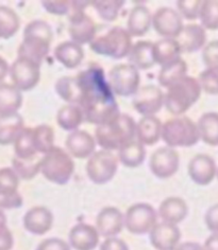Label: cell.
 Segmentation results:
<instances>
[{"instance_id": "obj_40", "label": "cell", "mask_w": 218, "mask_h": 250, "mask_svg": "<svg viewBox=\"0 0 218 250\" xmlns=\"http://www.w3.org/2000/svg\"><path fill=\"white\" fill-rule=\"evenodd\" d=\"M90 2L96 10L99 17L109 22L116 20L124 4L123 0H95Z\"/></svg>"}, {"instance_id": "obj_18", "label": "cell", "mask_w": 218, "mask_h": 250, "mask_svg": "<svg viewBox=\"0 0 218 250\" xmlns=\"http://www.w3.org/2000/svg\"><path fill=\"white\" fill-rule=\"evenodd\" d=\"M123 226V214L115 207H105L97 215L95 228L105 239L120 234Z\"/></svg>"}, {"instance_id": "obj_17", "label": "cell", "mask_w": 218, "mask_h": 250, "mask_svg": "<svg viewBox=\"0 0 218 250\" xmlns=\"http://www.w3.org/2000/svg\"><path fill=\"white\" fill-rule=\"evenodd\" d=\"M189 175L199 186L210 185L217 175L215 160L205 154L196 155L189 164Z\"/></svg>"}, {"instance_id": "obj_2", "label": "cell", "mask_w": 218, "mask_h": 250, "mask_svg": "<svg viewBox=\"0 0 218 250\" xmlns=\"http://www.w3.org/2000/svg\"><path fill=\"white\" fill-rule=\"evenodd\" d=\"M52 36L51 27L46 21L36 20L29 22L24 28L17 58L27 59L41 66L50 50Z\"/></svg>"}, {"instance_id": "obj_6", "label": "cell", "mask_w": 218, "mask_h": 250, "mask_svg": "<svg viewBox=\"0 0 218 250\" xmlns=\"http://www.w3.org/2000/svg\"><path fill=\"white\" fill-rule=\"evenodd\" d=\"M74 171L72 156L63 148L53 146L42 157L41 173L50 183L66 185L71 180Z\"/></svg>"}, {"instance_id": "obj_14", "label": "cell", "mask_w": 218, "mask_h": 250, "mask_svg": "<svg viewBox=\"0 0 218 250\" xmlns=\"http://www.w3.org/2000/svg\"><path fill=\"white\" fill-rule=\"evenodd\" d=\"M180 157L177 151L171 147L158 148L149 161V167L154 176L160 179H166L173 176L179 170Z\"/></svg>"}, {"instance_id": "obj_41", "label": "cell", "mask_w": 218, "mask_h": 250, "mask_svg": "<svg viewBox=\"0 0 218 250\" xmlns=\"http://www.w3.org/2000/svg\"><path fill=\"white\" fill-rule=\"evenodd\" d=\"M199 20L201 21L202 28L208 30L218 29V1L214 0H205L202 1Z\"/></svg>"}, {"instance_id": "obj_23", "label": "cell", "mask_w": 218, "mask_h": 250, "mask_svg": "<svg viewBox=\"0 0 218 250\" xmlns=\"http://www.w3.org/2000/svg\"><path fill=\"white\" fill-rule=\"evenodd\" d=\"M188 204L182 198L171 196L164 199L159 208V215L164 223L178 225L188 216Z\"/></svg>"}, {"instance_id": "obj_15", "label": "cell", "mask_w": 218, "mask_h": 250, "mask_svg": "<svg viewBox=\"0 0 218 250\" xmlns=\"http://www.w3.org/2000/svg\"><path fill=\"white\" fill-rule=\"evenodd\" d=\"M152 27L163 39H177L183 30L182 17L171 8H161L152 16Z\"/></svg>"}, {"instance_id": "obj_37", "label": "cell", "mask_w": 218, "mask_h": 250, "mask_svg": "<svg viewBox=\"0 0 218 250\" xmlns=\"http://www.w3.org/2000/svg\"><path fill=\"white\" fill-rule=\"evenodd\" d=\"M42 157L39 155L30 159H20L14 157L12 160V168L16 173L18 178L24 180H31L41 171Z\"/></svg>"}, {"instance_id": "obj_52", "label": "cell", "mask_w": 218, "mask_h": 250, "mask_svg": "<svg viewBox=\"0 0 218 250\" xmlns=\"http://www.w3.org/2000/svg\"><path fill=\"white\" fill-rule=\"evenodd\" d=\"M204 250H218V234L213 233L204 242Z\"/></svg>"}, {"instance_id": "obj_21", "label": "cell", "mask_w": 218, "mask_h": 250, "mask_svg": "<svg viewBox=\"0 0 218 250\" xmlns=\"http://www.w3.org/2000/svg\"><path fill=\"white\" fill-rule=\"evenodd\" d=\"M68 237L74 250H94L99 244L97 229L89 224H77L72 228Z\"/></svg>"}, {"instance_id": "obj_35", "label": "cell", "mask_w": 218, "mask_h": 250, "mask_svg": "<svg viewBox=\"0 0 218 250\" xmlns=\"http://www.w3.org/2000/svg\"><path fill=\"white\" fill-rule=\"evenodd\" d=\"M55 91L65 102L79 106L81 101V89L76 78H60L55 83Z\"/></svg>"}, {"instance_id": "obj_19", "label": "cell", "mask_w": 218, "mask_h": 250, "mask_svg": "<svg viewBox=\"0 0 218 250\" xmlns=\"http://www.w3.org/2000/svg\"><path fill=\"white\" fill-rule=\"evenodd\" d=\"M53 215L51 211L43 206H36L26 212L24 216V227L28 232L43 235L51 229Z\"/></svg>"}, {"instance_id": "obj_4", "label": "cell", "mask_w": 218, "mask_h": 250, "mask_svg": "<svg viewBox=\"0 0 218 250\" xmlns=\"http://www.w3.org/2000/svg\"><path fill=\"white\" fill-rule=\"evenodd\" d=\"M164 96L166 109L173 116H181L194 105L201 95L198 80L186 76L167 88Z\"/></svg>"}, {"instance_id": "obj_39", "label": "cell", "mask_w": 218, "mask_h": 250, "mask_svg": "<svg viewBox=\"0 0 218 250\" xmlns=\"http://www.w3.org/2000/svg\"><path fill=\"white\" fill-rule=\"evenodd\" d=\"M15 157L20 159H30L39 155L35 151L32 138V128L24 127L14 141Z\"/></svg>"}, {"instance_id": "obj_20", "label": "cell", "mask_w": 218, "mask_h": 250, "mask_svg": "<svg viewBox=\"0 0 218 250\" xmlns=\"http://www.w3.org/2000/svg\"><path fill=\"white\" fill-rule=\"evenodd\" d=\"M68 154L74 158H90L94 154L96 142L93 136L85 130H73L68 135L65 141Z\"/></svg>"}, {"instance_id": "obj_43", "label": "cell", "mask_w": 218, "mask_h": 250, "mask_svg": "<svg viewBox=\"0 0 218 250\" xmlns=\"http://www.w3.org/2000/svg\"><path fill=\"white\" fill-rule=\"evenodd\" d=\"M201 3L202 1H200V0H195V1L179 0V1H177V8L180 12V16L184 17L188 21H196L197 18H199Z\"/></svg>"}, {"instance_id": "obj_49", "label": "cell", "mask_w": 218, "mask_h": 250, "mask_svg": "<svg viewBox=\"0 0 218 250\" xmlns=\"http://www.w3.org/2000/svg\"><path fill=\"white\" fill-rule=\"evenodd\" d=\"M36 250H71V247L65 241L51 237L41 242Z\"/></svg>"}, {"instance_id": "obj_24", "label": "cell", "mask_w": 218, "mask_h": 250, "mask_svg": "<svg viewBox=\"0 0 218 250\" xmlns=\"http://www.w3.org/2000/svg\"><path fill=\"white\" fill-rule=\"evenodd\" d=\"M54 58L67 69H74L84 59L82 46L73 42H63L54 49Z\"/></svg>"}, {"instance_id": "obj_44", "label": "cell", "mask_w": 218, "mask_h": 250, "mask_svg": "<svg viewBox=\"0 0 218 250\" xmlns=\"http://www.w3.org/2000/svg\"><path fill=\"white\" fill-rule=\"evenodd\" d=\"M23 203L24 199L18 191L0 190V210L21 208Z\"/></svg>"}, {"instance_id": "obj_12", "label": "cell", "mask_w": 218, "mask_h": 250, "mask_svg": "<svg viewBox=\"0 0 218 250\" xmlns=\"http://www.w3.org/2000/svg\"><path fill=\"white\" fill-rule=\"evenodd\" d=\"M12 85L18 90L28 91L39 84L41 79V66L24 58H17L10 67Z\"/></svg>"}, {"instance_id": "obj_33", "label": "cell", "mask_w": 218, "mask_h": 250, "mask_svg": "<svg viewBox=\"0 0 218 250\" xmlns=\"http://www.w3.org/2000/svg\"><path fill=\"white\" fill-rule=\"evenodd\" d=\"M118 158L124 167H140L146 158L145 146L139 141H131L118 149Z\"/></svg>"}, {"instance_id": "obj_51", "label": "cell", "mask_w": 218, "mask_h": 250, "mask_svg": "<svg viewBox=\"0 0 218 250\" xmlns=\"http://www.w3.org/2000/svg\"><path fill=\"white\" fill-rule=\"evenodd\" d=\"M99 250H129L126 242L117 237H109L104 240Z\"/></svg>"}, {"instance_id": "obj_31", "label": "cell", "mask_w": 218, "mask_h": 250, "mask_svg": "<svg viewBox=\"0 0 218 250\" xmlns=\"http://www.w3.org/2000/svg\"><path fill=\"white\" fill-rule=\"evenodd\" d=\"M24 128V119L20 114L0 118V146L14 143Z\"/></svg>"}, {"instance_id": "obj_32", "label": "cell", "mask_w": 218, "mask_h": 250, "mask_svg": "<svg viewBox=\"0 0 218 250\" xmlns=\"http://www.w3.org/2000/svg\"><path fill=\"white\" fill-rule=\"evenodd\" d=\"M186 73H188V65L181 58H179L162 66L158 78L159 83L161 86L170 88L171 85L186 77Z\"/></svg>"}, {"instance_id": "obj_53", "label": "cell", "mask_w": 218, "mask_h": 250, "mask_svg": "<svg viewBox=\"0 0 218 250\" xmlns=\"http://www.w3.org/2000/svg\"><path fill=\"white\" fill-rule=\"evenodd\" d=\"M176 250H204L203 246L200 244L194 243V242H185L183 244H180Z\"/></svg>"}, {"instance_id": "obj_26", "label": "cell", "mask_w": 218, "mask_h": 250, "mask_svg": "<svg viewBox=\"0 0 218 250\" xmlns=\"http://www.w3.org/2000/svg\"><path fill=\"white\" fill-rule=\"evenodd\" d=\"M130 65L136 69L147 70L154 66L153 56V43L147 41H140L132 45L128 54Z\"/></svg>"}, {"instance_id": "obj_34", "label": "cell", "mask_w": 218, "mask_h": 250, "mask_svg": "<svg viewBox=\"0 0 218 250\" xmlns=\"http://www.w3.org/2000/svg\"><path fill=\"white\" fill-rule=\"evenodd\" d=\"M84 121L83 112L78 105L68 104L61 107L57 115V122L61 128L68 132L77 130Z\"/></svg>"}, {"instance_id": "obj_27", "label": "cell", "mask_w": 218, "mask_h": 250, "mask_svg": "<svg viewBox=\"0 0 218 250\" xmlns=\"http://www.w3.org/2000/svg\"><path fill=\"white\" fill-rule=\"evenodd\" d=\"M152 24V15L145 5H136L131 10L128 22L127 31L131 37H140L145 35Z\"/></svg>"}, {"instance_id": "obj_54", "label": "cell", "mask_w": 218, "mask_h": 250, "mask_svg": "<svg viewBox=\"0 0 218 250\" xmlns=\"http://www.w3.org/2000/svg\"><path fill=\"white\" fill-rule=\"evenodd\" d=\"M9 70H10V68H9L7 61L0 56V83H1L2 81L5 79V77H7Z\"/></svg>"}, {"instance_id": "obj_38", "label": "cell", "mask_w": 218, "mask_h": 250, "mask_svg": "<svg viewBox=\"0 0 218 250\" xmlns=\"http://www.w3.org/2000/svg\"><path fill=\"white\" fill-rule=\"evenodd\" d=\"M32 138L37 154L45 155L54 146V132L48 125L43 124L32 128Z\"/></svg>"}, {"instance_id": "obj_16", "label": "cell", "mask_w": 218, "mask_h": 250, "mask_svg": "<svg viewBox=\"0 0 218 250\" xmlns=\"http://www.w3.org/2000/svg\"><path fill=\"white\" fill-rule=\"evenodd\" d=\"M149 239L154 249L176 250L179 246L181 232L177 225L168 223H157L149 232Z\"/></svg>"}, {"instance_id": "obj_1", "label": "cell", "mask_w": 218, "mask_h": 250, "mask_svg": "<svg viewBox=\"0 0 218 250\" xmlns=\"http://www.w3.org/2000/svg\"><path fill=\"white\" fill-rule=\"evenodd\" d=\"M76 79L81 89L79 107L83 112L84 121L100 126L121 115L114 93L100 66L92 65L80 72Z\"/></svg>"}, {"instance_id": "obj_55", "label": "cell", "mask_w": 218, "mask_h": 250, "mask_svg": "<svg viewBox=\"0 0 218 250\" xmlns=\"http://www.w3.org/2000/svg\"><path fill=\"white\" fill-rule=\"evenodd\" d=\"M217 178H218V171H217Z\"/></svg>"}, {"instance_id": "obj_8", "label": "cell", "mask_w": 218, "mask_h": 250, "mask_svg": "<svg viewBox=\"0 0 218 250\" xmlns=\"http://www.w3.org/2000/svg\"><path fill=\"white\" fill-rule=\"evenodd\" d=\"M87 4L89 1H72V14L68 31H70L72 42L80 46L90 43L96 37L95 22L84 12Z\"/></svg>"}, {"instance_id": "obj_9", "label": "cell", "mask_w": 218, "mask_h": 250, "mask_svg": "<svg viewBox=\"0 0 218 250\" xmlns=\"http://www.w3.org/2000/svg\"><path fill=\"white\" fill-rule=\"evenodd\" d=\"M139 70L130 64H120L110 70L108 83L112 92L120 97L134 96L140 88Z\"/></svg>"}, {"instance_id": "obj_28", "label": "cell", "mask_w": 218, "mask_h": 250, "mask_svg": "<svg viewBox=\"0 0 218 250\" xmlns=\"http://www.w3.org/2000/svg\"><path fill=\"white\" fill-rule=\"evenodd\" d=\"M23 96L14 85L0 83V118L17 114L22 107Z\"/></svg>"}, {"instance_id": "obj_36", "label": "cell", "mask_w": 218, "mask_h": 250, "mask_svg": "<svg viewBox=\"0 0 218 250\" xmlns=\"http://www.w3.org/2000/svg\"><path fill=\"white\" fill-rule=\"evenodd\" d=\"M21 21L17 13L11 8L0 5V39L9 40L20 30Z\"/></svg>"}, {"instance_id": "obj_13", "label": "cell", "mask_w": 218, "mask_h": 250, "mask_svg": "<svg viewBox=\"0 0 218 250\" xmlns=\"http://www.w3.org/2000/svg\"><path fill=\"white\" fill-rule=\"evenodd\" d=\"M163 104L164 93L160 87L155 85L141 87L134 95L132 101L134 109L144 117L154 116L161 110Z\"/></svg>"}, {"instance_id": "obj_11", "label": "cell", "mask_w": 218, "mask_h": 250, "mask_svg": "<svg viewBox=\"0 0 218 250\" xmlns=\"http://www.w3.org/2000/svg\"><path fill=\"white\" fill-rule=\"evenodd\" d=\"M158 215L151 205L139 203L132 205L123 216V225L130 233L146 234L157 225Z\"/></svg>"}, {"instance_id": "obj_29", "label": "cell", "mask_w": 218, "mask_h": 250, "mask_svg": "<svg viewBox=\"0 0 218 250\" xmlns=\"http://www.w3.org/2000/svg\"><path fill=\"white\" fill-rule=\"evenodd\" d=\"M196 125L199 138L211 146H218V112H205L199 118Z\"/></svg>"}, {"instance_id": "obj_5", "label": "cell", "mask_w": 218, "mask_h": 250, "mask_svg": "<svg viewBox=\"0 0 218 250\" xmlns=\"http://www.w3.org/2000/svg\"><path fill=\"white\" fill-rule=\"evenodd\" d=\"M132 45V37L126 29L113 27L107 33L96 36L90 42V48L96 54L121 60L128 56Z\"/></svg>"}, {"instance_id": "obj_30", "label": "cell", "mask_w": 218, "mask_h": 250, "mask_svg": "<svg viewBox=\"0 0 218 250\" xmlns=\"http://www.w3.org/2000/svg\"><path fill=\"white\" fill-rule=\"evenodd\" d=\"M181 50L176 39H162L153 43L155 64L164 66L180 58Z\"/></svg>"}, {"instance_id": "obj_46", "label": "cell", "mask_w": 218, "mask_h": 250, "mask_svg": "<svg viewBox=\"0 0 218 250\" xmlns=\"http://www.w3.org/2000/svg\"><path fill=\"white\" fill-rule=\"evenodd\" d=\"M42 5L48 13L60 16L70 14L72 10V1L68 0H49V1L44 0Z\"/></svg>"}, {"instance_id": "obj_47", "label": "cell", "mask_w": 218, "mask_h": 250, "mask_svg": "<svg viewBox=\"0 0 218 250\" xmlns=\"http://www.w3.org/2000/svg\"><path fill=\"white\" fill-rule=\"evenodd\" d=\"M14 245L13 234L7 226V217L0 210V250H11Z\"/></svg>"}, {"instance_id": "obj_3", "label": "cell", "mask_w": 218, "mask_h": 250, "mask_svg": "<svg viewBox=\"0 0 218 250\" xmlns=\"http://www.w3.org/2000/svg\"><path fill=\"white\" fill-rule=\"evenodd\" d=\"M136 135V124L128 115L121 114L112 122L97 126L95 136L99 146L105 151H117L133 141Z\"/></svg>"}, {"instance_id": "obj_45", "label": "cell", "mask_w": 218, "mask_h": 250, "mask_svg": "<svg viewBox=\"0 0 218 250\" xmlns=\"http://www.w3.org/2000/svg\"><path fill=\"white\" fill-rule=\"evenodd\" d=\"M20 178L12 167L0 168V190L17 191Z\"/></svg>"}, {"instance_id": "obj_22", "label": "cell", "mask_w": 218, "mask_h": 250, "mask_svg": "<svg viewBox=\"0 0 218 250\" xmlns=\"http://www.w3.org/2000/svg\"><path fill=\"white\" fill-rule=\"evenodd\" d=\"M176 41L179 43L181 53H194L205 45L207 34L205 30L199 24H188L183 27Z\"/></svg>"}, {"instance_id": "obj_42", "label": "cell", "mask_w": 218, "mask_h": 250, "mask_svg": "<svg viewBox=\"0 0 218 250\" xmlns=\"http://www.w3.org/2000/svg\"><path fill=\"white\" fill-rule=\"evenodd\" d=\"M201 90L211 96H218V68L212 67L203 70L198 78Z\"/></svg>"}, {"instance_id": "obj_7", "label": "cell", "mask_w": 218, "mask_h": 250, "mask_svg": "<svg viewBox=\"0 0 218 250\" xmlns=\"http://www.w3.org/2000/svg\"><path fill=\"white\" fill-rule=\"evenodd\" d=\"M168 147H191L199 141L196 123L189 117L172 118L162 125V136Z\"/></svg>"}, {"instance_id": "obj_50", "label": "cell", "mask_w": 218, "mask_h": 250, "mask_svg": "<svg viewBox=\"0 0 218 250\" xmlns=\"http://www.w3.org/2000/svg\"><path fill=\"white\" fill-rule=\"evenodd\" d=\"M204 222L211 232L218 234V204L208 209L204 216Z\"/></svg>"}, {"instance_id": "obj_48", "label": "cell", "mask_w": 218, "mask_h": 250, "mask_svg": "<svg viewBox=\"0 0 218 250\" xmlns=\"http://www.w3.org/2000/svg\"><path fill=\"white\" fill-rule=\"evenodd\" d=\"M202 60L207 68H218V41L209 42L202 51Z\"/></svg>"}, {"instance_id": "obj_25", "label": "cell", "mask_w": 218, "mask_h": 250, "mask_svg": "<svg viewBox=\"0 0 218 250\" xmlns=\"http://www.w3.org/2000/svg\"><path fill=\"white\" fill-rule=\"evenodd\" d=\"M136 137L143 146H153L162 136V123L154 116L143 117L136 124Z\"/></svg>"}, {"instance_id": "obj_10", "label": "cell", "mask_w": 218, "mask_h": 250, "mask_svg": "<svg viewBox=\"0 0 218 250\" xmlns=\"http://www.w3.org/2000/svg\"><path fill=\"white\" fill-rule=\"evenodd\" d=\"M118 168L116 156L101 149L93 154L86 165V173L89 178L96 185H104L114 178Z\"/></svg>"}]
</instances>
